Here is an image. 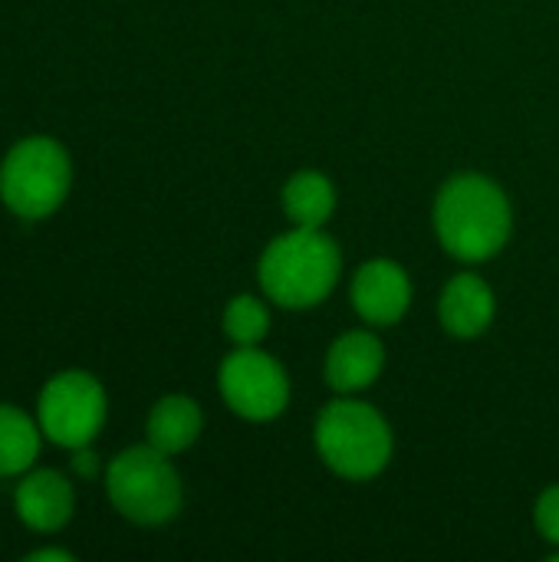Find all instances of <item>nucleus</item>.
I'll use <instances>...</instances> for the list:
<instances>
[{
    "mask_svg": "<svg viewBox=\"0 0 559 562\" xmlns=\"http://www.w3.org/2000/svg\"><path fill=\"white\" fill-rule=\"evenodd\" d=\"M343 277V254L323 227H293L273 237L257 263L264 296L283 310H313L333 296Z\"/></svg>",
    "mask_w": 559,
    "mask_h": 562,
    "instance_id": "2",
    "label": "nucleus"
},
{
    "mask_svg": "<svg viewBox=\"0 0 559 562\" xmlns=\"http://www.w3.org/2000/svg\"><path fill=\"white\" fill-rule=\"evenodd\" d=\"M432 221L445 254L461 263L497 257L514 234V207L504 188L478 171L455 175L441 184Z\"/></svg>",
    "mask_w": 559,
    "mask_h": 562,
    "instance_id": "1",
    "label": "nucleus"
},
{
    "mask_svg": "<svg viewBox=\"0 0 559 562\" xmlns=\"http://www.w3.org/2000/svg\"><path fill=\"white\" fill-rule=\"evenodd\" d=\"M534 524H537V533H540L554 550H559V484H550V487L537 497Z\"/></svg>",
    "mask_w": 559,
    "mask_h": 562,
    "instance_id": "16",
    "label": "nucleus"
},
{
    "mask_svg": "<svg viewBox=\"0 0 559 562\" xmlns=\"http://www.w3.org/2000/svg\"><path fill=\"white\" fill-rule=\"evenodd\" d=\"M69 468H72V474H76L79 481H92V477L102 471V464H99V458L89 451V445L72 451V458H69Z\"/></svg>",
    "mask_w": 559,
    "mask_h": 562,
    "instance_id": "17",
    "label": "nucleus"
},
{
    "mask_svg": "<svg viewBox=\"0 0 559 562\" xmlns=\"http://www.w3.org/2000/svg\"><path fill=\"white\" fill-rule=\"evenodd\" d=\"M385 369V346L372 329H353L343 333L323 362L326 385L339 395H359L379 382Z\"/></svg>",
    "mask_w": 559,
    "mask_h": 562,
    "instance_id": "10",
    "label": "nucleus"
},
{
    "mask_svg": "<svg viewBox=\"0 0 559 562\" xmlns=\"http://www.w3.org/2000/svg\"><path fill=\"white\" fill-rule=\"evenodd\" d=\"M72 188V158L53 135L13 142L0 161V201L20 221H46Z\"/></svg>",
    "mask_w": 559,
    "mask_h": 562,
    "instance_id": "4",
    "label": "nucleus"
},
{
    "mask_svg": "<svg viewBox=\"0 0 559 562\" xmlns=\"http://www.w3.org/2000/svg\"><path fill=\"white\" fill-rule=\"evenodd\" d=\"M497 296L478 273H458L445 283L438 300V319L455 339H478L494 326Z\"/></svg>",
    "mask_w": 559,
    "mask_h": 562,
    "instance_id": "11",
    "label": "nucleus"
},
{
    "mask_svg": "<svg viewBox=\"0 0 559 562\" xmlns=\"http://www.w3.org/2000/svg\"><path fill=\"white\" fill-rule=\"evenodd\" d=\"M412 280L402 263L389 257L366 260L349 283V300L366 326H395L412 306Z\"/></svg>",
    "mask_w": 559,
    "mask_h": 562,
    "instance_id": "8",
    "label": "nucleus"
},
{
    "mask_svg": "<svg viewBox=\"0 0 559 562\" xmlns=\"http://www.w3.org/2000/svg\"><path fill=\"white\" fill-rule=\"evenodd\" d=\"M13 510L33 533H59L76 510V487L56 468H30L13 491Z\"/></svg>",
    "mask_w": 559,
    "mask_h": 562,
    "instance_id": "9",
    "label": "nucleus"
},
{
    "mask_svg": "<svg viewBox=\"0 0 559 562\" xmlns=\"http://www.w3.org/2000/svg\"><path fill=\"white\" fill-rule=\"evenodd\" d=\"M105 497L119 517L135 527H161L181 514L185 484L171 458L158 448L135 445L119 451L105 468Z\"/></svg>",
    "mask_w": 559,
    "mask_h": 562,
    "instance_id": "5",
    "label": "nucleus"
},
{
    "mask_svg": "<svg viewBox=\"0 0 559 562\" xmlns=\"http://www.w3.org/2000/svg\"><path fill=\"white\" fill-rule=\"evenodd\" d=\"M313 445L320 461L343 481L379 477L395 451V435L379 408L343 395L329 402L313 425Z\"/></svg>",
    "mask_w": 559,
    "mask_h": 562,
    "instance_id": "3",
    "label": "nucleus"
},
{
    "mask_svg": "<svg viewBox=\"0 0 559 562\" xmlns=\"http://www.w3.org/2000/svg\"><path fill=\"white\" fill-rule=\"evenodd\" d=\"M43 445V428L36 415H26L16 405L0 402V477H20L26 474Z\"/></svg>",
    "mask_w": 559,
    "mask_h": 562,
    "instance_id": "14",
    "label": "nucleus"
},
{
    "mask_svg": "<svg viewBox=\"0 0 559 562\" xmlns=\"http://www.w3.org/2000/svg\"><path fill=\"white\" fill-rule=\"evenodd\" d=\"M221 326L234 346H260L270 333V310L260 296L241 293V296H231V303L224 306Z\"/></svg>",
    "mask_w": 559,
    "mask_h": 562,
    "instance_id": "15",
    "label": "nucleus"
},
{
    "mask_svg": "<svg viewBox=\"0 0 559 562\" xmlns=\"http://www.w3.org/2000/svg\"><path fill=\"white\" fill-rule=\"evenodd\" d=\"M217 389L224 405L254 425L280 418L290 405V375L260 346H234L217 369Z\"/></svg>",
    "mask_w": 559,
    "mask_h": 562,
    "instance_id": "7",
    "label": "nucleus"
},
{
    "mask_svg": "<svg viewBox=\"0 0 559 562\" xmlns=\"http://www.w3.org/2000/svg\"><path fill=\"white\" fill-rule=\"evenodd\" d=\"M26 560L30 562H72L76 560V553H69V550H59V547H40V550L26 553Z\"/></svg>",
    "mask_w": 559,
    "mask_h": 562,
    "instance_id": "18",
    "label": "nucleus"
},
{
    "mask_svg": "<svg viewBox=\"0 0 559 562\" xmlns=\"http://www.w3.org/2000/svg\"><path fill=\"white\" fill-rule=\"evenodd\" d=\"M109 418V395L92 372H56L36 395V422L56 448L76 451L99 438Z\"/></svg>",
    "mask_w": 559,
    "mask_h": 562,
    "instance_id": "6",
    "label": "nucleus"
},
{
    "mask_svg": "<svg viewBox=\"0 0 559 562\" xmlns=\"http://www.w3.org/2000/svg\"><path fill=\"white\" fill-rule=\"evenodd\" d=\"M283 214L293 227H326L336 214V184L313 168H303L283 184Z\"/></svg>",
    "mask_w": 559,
    "mask_h": 562,
    "instance_id": "13",
    "label": "nucleus"
},
{
    "mask_svg": "<svg viewBox=\"0 0 559 562\" xmlns=\"http://www.w3.org/2000/svg\"><path fill=\"white\" fill-rule=\"evenodd\" d=\"M204 431V412L191 395H165L152 405L145 422V441L175 458L188 451Z\"/></svg>",
    "mask_w": 559,
    "mask_h": 562,
    "instance_id": "12",
    "label": "nucleus"
}]
</instances>
